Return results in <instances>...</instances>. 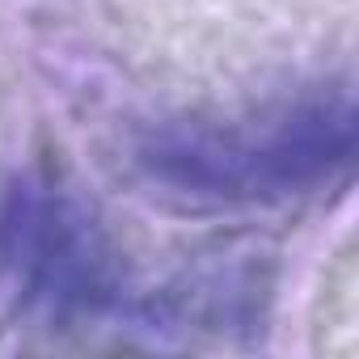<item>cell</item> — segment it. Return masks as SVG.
Instances as JSON below:
<instances>
[{
  "mask_svg": "<svg viewBox=\"0 0 359 359\" xmlns=\"http://www.w3.org/2000/svg\"><path fill=\"white\" fill-rule=\"evenodd\" d=\"M355 110L346 93L309 97L275 118L224 127H169L144 148V165L191 199H283L346 165Z\"/></svg>",
  "mask_w": 359,
  "mask_h": 359,
  "instance_id": "1",
  "label": "cell"
}]
</instances>
